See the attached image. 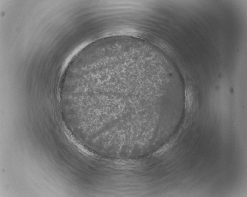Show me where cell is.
<instances>
[{
  "instance_id": "cell-1",
  "label": "cell",
  "mask_w": 247,
  "mask_h": 197,
  "mask_svg": "<svg viewBox=\"0 0 247 197\" xmlns=\"http://www.w3.org/2000/svg\"><path fill=\"white\" fill-rule=\"evenodd\" d=\"M185 93L186 106L188 109H190L192 104L193 97L192 93L189 89L186 90Z\"/></svg>"
}]
</instances>
